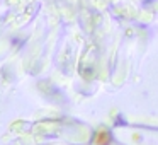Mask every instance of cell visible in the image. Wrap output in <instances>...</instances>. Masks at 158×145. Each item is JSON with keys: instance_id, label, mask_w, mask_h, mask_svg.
Wrapping results in <instances>:
<instances>
[{"instance_id": "obj_1", "label": "cell", "mask_w": 158, "mask_h": 145, "mask_svg": "<svg viewBox=\"0 0 158 145\" xmlns=\"http://www.w3.org/2000/svg\"><path fill=\"white\" fill-rule=\"evenodd\" d=\"M110 143V133L107 130H99L94 138V145H109Z\"/></svg>"}]
</instances>
